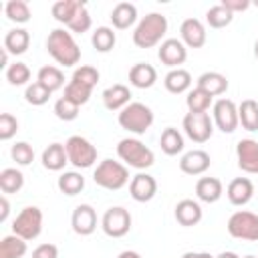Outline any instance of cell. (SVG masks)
Masks as SVG:
<instances>
[{
    "instance_id": "1",
    "label": "cell",
    "mask_w": 258,
    "mask_h": 258,
    "mask_svg": "<svg viewBox=\"0 0 258 258\" xmlns=\"http://www.w3.org/2000/svg\"><path fill=\"white\" fill-rule=\"evenodd\" d=\"M46 50L48 54L62 67H75L81 60V48L73 38L71 30L54 28L46 36Z\"/></svg>"
},
{
    "instance_id": "2",
    "label": "cell",
    "mask_w": 258,
    "mask_h": 258,
    "mask_svg": "<svg viewBox=\"0 0 258 258\" xmlns=\"http://www.w3.org/2000/svg\"><path fill=\"white\" fill-rule=\"evenodd\" d=\"M165 32H167V16H163L161 12H149L135 24L133 44L137 48H153L163 42Z\"/></svg>"
},
{
    "instance_id": "3",
    "label": "cell",
    "mask_w": 258,
    "mask_h": 258,
    "mask_svg": "<svg viewBox=\"0 0 258 258\" xmlns=\"http://www.w3.org/2000/svg\"><path fill=\"white\" fill-rule=\"evenodd\" d=\"M117 155L125 165L133 167V169H139V171H143V169H147L155 163V153L137 137L121 139L117 143Z\"/></svg>"
},
{
    "instance_id": "4",
    "label": "cell",
    "mask_w": 258,
    "mask_h": 258,
    "mask_svg": "<svg viewBox=\"0 0 258 258\" xmlns=\"http://www.w3.org/2000/svg\"><path fill=\"white\" fill-rule=\"evenodd\" d=\"M93 181L109 191H117L129 183V169L125 163L115 161V159H103L95 171H93Z\"/></svg>"
},
{
    "instance_id": "5",
    "label": "cell",
    "mask_w": 258,
    "mask_h": 258,
    "mask_svg": "<svg viewBox=\"0 0 258 258\" xmlns=\"http://www.w3.org/2000/svg\"><path fill=\"white\" fill-rule=\"evenodd\" d=\"M117 121H119L121 129L133 133V135H143L153 125V111L145 103L131 101L123 111H119Z\"/></svg>"
},
{
    "instance_id": "6",
    "label": "cell",
    "mask_w": 258,
    "mask_h": 258,
    "mask_svg": "<svg viewBox=\"0 0 258 258\" xmlns=\"http://www.w3.org/2000/svg\"><path fill=\"white\" fill-rule=\"evenodd\" d=\"M42 232V210L38 206H26L12 220V234L30 242L36 240Z\"/></svg>"
},
{
    "instance_id": "7",
    "label": "cell",
    "mask_w": 258,
    "mask_h": 258,
    "mask_svg": "<svg viewBox=\"0 0 258 258\" xmlns=\"http://www.w3.org/2000/svg\"><path fill=\"white\" fill-rule=\"evenodd\" d=\"M228 234L236 240L258 242V214L248 210H238L228 218Z\"/></svg>"
},
{
    "instance_id": "8",
    "label": "cell",
    "mask_w": 258,
    "mask_h": 258,
    "mask_svg": "<svg viewBox=\"0 0 258 258\" xmlns=\"http://www.w3.org/2000/svg\"><path fill=\"white\" fill-rule=\"evenodd\" d=\"M69 163L77 169H87L97 161V147L83 135H71L64 143Z\"/></svg>"
},
{
    "instance_id": "9",
    "label": "cell",
    "mask_w": 258,
    "mask_h": 258,
    "mask_svg": "<svg viewBox=\"0 0 258 258\" xmlns=\"http://www.w3.org/2000/svg\"><path fill=\"white\" fill-rule=\"evenodd\" d=\"M101 228L109 238H123L131 230V214L123 206H111L103 218H101Z\"/></svg>"
},
{
    "instance_id": "10",
    "label": "cell",
    "mask_w": 258,
    "mask_h": 258,
    "mask_svg": "<svg viewBox=\"0 0 258 258\" xmlns=\"http://www.w3.org/2000/svg\"><path fill=\"white\" fill-rule=\"evenodd\" d=\"M212 121L222 133H234L240 125L238 105L232 99H218L212 105Z\"/></svg>"
},
{
    "instance_id": "11",
    "label": "cell",
    "mask_w": 258,
    "mask_h": 258,
    "mask_svg": "<svg viewBox=\"0 0 258 258\" xmlns=\"http://www.w3.org/2000/svg\"><path fill=\"white\" fill-rule=\"evenodd\" d=\"M183 131L194 143H206L214 133V121L208 113H185Z\"/></svg>"
},
{
    "instance_id": "12",
    "label": "cell",
    "mask_w": 258,
    "mask_h": 258,
    "mask_svg": "<svg viewBox=\"0 0 258 258\" xmlns=\"http://www.w3.org/2000/svg\"><path fill=\"white\" fill-rule=\"evenodd\" d=\"M157 58L169 69H179V64L187 60V46L181 38H165L157 48Z\"/></svg>"
},
{
    "instance_id": "13",
    "label": "cell",
    "mask_w": 258,
    "mask_h": 258,
    "mask_svg": "<svg viewBox=\"0 0 258 258\" xmlns=\"http://www.w3.org/2000/svg\"><path fill=\"white\" fill-rule=\"evenodd\" d=\"M71 228L79 236H91L97 230V212L91 204H79L71 214Z\"/></svg>"
},
{
    "instance_id": "14",
    "label": "cell",
    "mask_w": 258,
    "mask_h": 258,
    "mask_svg": "<svg viewBox=\"0 0 258 258\" xmlns=\"http://www.w3.org/2000/svg\"><path fill=\"white\" fill-rule=\"evenodd\" d=\"M157 194V181L153 175L145 173V171H139L131 177L129 181V196L139 202V204H145L149 200H153Z\"/></svg>"
},
{
    "instance_id": "15",
    "label": "cell",
    "mask_w": 258,
    "mask_h": 258,
    "mask_svg": "<svg viewBox=\"0 0 258 258\" xmlns=\"http://www.w3.org/2000/svg\"><path fill=\"white\" fill-rule=\"evenodd\" d=\"M236 157H238V167L246 173H258V141L252 137L240 139L236 143Z\"/></svg>"
},
{
    "instance_id": "16",
    "label": "cell",
    "mask_w": 258,
    "mask_h": 258,
    "mask_svg": "<svg viewBox=\"0 0 258 258\" xmlns=\"http://www.w3.org/2000/svg\"><path fill=\"white\" fill-rule=\"evenodd\" d=\"M179 36H181V42L187 48H202L208 40L206 26L198 18H185L179 26Z\"/></svg>"
},
{
    "instance_id": "17",
    "label": "cell",
    "mask_w": 258,
    "mask_h": 258,
    "mask_svg": "<svg viewBox=\"0 0 258 258\" xmlns=\"http://www.w3.org/2000/svg\"><path fill=\"white\" fill-rule=\"evenodd\" d=\"M210 153H206L204 149H191L187 153L181 155L179 159V169L187 175H202L210 169Z\"/></svg>"
},
{
    "instance_id": "18",
    "label": "cell",
    "mask_w": 258,
    "mask_h": 258,
    "mask_svg": "<svg viewBox=\"0 0 258 258\" xmlns=\"http://www.w3.org/2000/svg\"><path fill=\"white\" fill-rule=\"evenodd\" d=\"M175 220H177V224L179 226H185V228H191V226H196V224H200L202 222V206H200V202H196V200H189V198H185V200H179L177 204H175Z\"/></svg>"
},
{
    "instance_id": "19",
    "label": "cell",
    "mask_w": 258,
    "mask_h": 258,
    "mask_svg": "<svg viewBox=\"0 0 258 258\" xmlns=\"http://www.w3.org/2000/svg\"><path fill=\"white\" fill-rule=\"evenodd\" d=\"M103 105L109 109V111H123L129 103H131V91L127 85H111L103 91Z\"/></svg>"
},
{
    "instance_id": "20",
    "label": "cell",
    "mask_w": 258,
    "mask_h": 258,
    "mask_svg": "<svg viewBox=\"0 0 258 258\" xmlns=\"http://www.w3.org/2000/svg\"><path fill=\"white\" fill-rule=\"evenodd\" d=\"M226 196H228L230 204L246 206L254 196V183L248 177H234L226 187Z\"/></svg>"
},
{
    "instance_id": "21",
    "label": "cell",
    "mask_w": 258,
    "mask_h": 258,
    "mask_svg": "<svg viewBox=\"0 0 258 258\" xmlns=\"http://www.w3.org/2000/svg\"><path fill=\"white\" fill-rule=\"evenodd\" d=\"M196 87L206 91L212 97H218V95H224L228 91V79H226V75H222L218 71H206L198 77Z\"/></svg>"
},
{
    "instance_id": "22",
    "label": "cell",
    "mask_w": 258,
    "mask_h": 258,
    "mask_svg": "<svg viewBox=\"0 0 258 258\" xmlns=\"http://www.w3.org/2000/svg\"><path fill=\"white\" fill-rule=\"evenodd\" d=\"M157 81V71L149 62H135L129 69V83L135 89H149Z\"/></svg>"
},
{
    "instance_id": "23",
    "label": "cell",
    "mask_w": 258,
    "mask_h": 258,
    "mask_svg": "<svg viewBox=\"0 0 258 258\" xmlns=\"http://www.w3.org/2000/svg\"><path fill=\"white\" fill-rule=\"evenodd\" d=\"M40 161H42L44 169H48V171H60V169H64V165L69 163V155H67L64 143H58V141L50 143L42 151Z\"/></svg>"
},
{
    "instance_id": "24",
    "label": "cell",
    "mask_w": 258,
    "mask_h": 258,
    "mask_svg": "<svg viewBox=\"0 0 258 258\" xmlns=\"http://www.w3.org/2000/svg\"><path fill=\"white\" fill-rule=\"evenodd\" d=\"M224 185L218 177H200L196 181V198L206 204H214L222 198Z\"/></svg>"
},
{
    "instance_id": "25",
    "label": "cell",
    "mask_w": 258,
    "mask_h": 258,
    "mask_svg": "<svg viewBox=\"0 0 258 258\" xmlns=\"http://www.w3.org/2000/svg\"><path fill=\"white\" fill-rule=\"evenodd\" d=\"M111 22L117 30H127L137 22V6L131 2H119L111 10Z\"/></svg>"
},
{
    "instance_id": "26",
    "label": "cell",
    "mask_w": 258,
    "mask_h": 258,
    "mask_svg": "<svg viewBox=\"0 0 258 258\" xmlns=\"http://www.w3.org/2000/svg\"><path fill=\"white\" fill-rule=\"evenodd\" d=\"M30 46V32L26 28H12L4 34V50L8 54H24Z\"/></svg>"
},
{
    "instance_id": "27",
    "label": "cell",
    "mask_w": 258,
    "mask_h": 258,
    "mask_svg": "<svg viewBox=\"0 0 258 258\" xmlns=\"http://www.w3.org/2000/svg\"><path fill=\"white\" fill-rule=\"evenodd\" d=\"M191 83H194V79H191L189 71H185V69H181V67H179V69H171V71L163 77L165 89H167L169 93H173V95H181V93L189 91Z\"/></svg>"
},
{
    "instance_id": "28",
    "label": "cell",
    "mask_w": 258,
    "mask_h": 258,
    "mask_svg": "<svg viewBox=\"0 0 258 258\" xmlns=\"http://www.w3.org/2000/svg\"><path fill=\"white\" fill-rule=\"evenodd\" d=\"M36 81L42 87H46L50 93H54V91L62 89V85H64V73L58 67H54V64H44V67L38 69Z\"/></svg>"
},
{
    "instance_id": "29",
    "label": "cell",
    "mask_w": 258,
    "mask_h": 258,
    "mask_svg": "<svg viewBox=\"0 0 258 258\" xmlns=\"http://www.w3.org/2000/svg\"><path fill=\"white\" fill-rule=\"evenodd\" d=\"M159 147L165 155H177L183 151L185 143H183V135L175 129V127H165L161 131V137H159Z\"/></svg>"
},
{
    "instance_id": "30",
    "label": "cell",
    "mask_w": 258,
    "mask_h": 258,
    "mask_svg": "<svg viewBox=\"0 0 258 258\" xmlns=\"http://www.w3.org/2000/svg\"><path fill=\"white\" fill-rule=\"evenodd\" d=\"M91 44L97 52H109L117 44V34L111 26H99L91 34Z\"/></svg>"
},
{
    "instance_id": "31",
    "label": "cell",
    "mask_w": 258,
    "mask_h": 258,
    "mask_svg": "<svg viewBox=\"0 0 258 258\" xmlns=\"http://www.w3.org/2000/svg\"><path fill=\"white\" fill-rule=\"evenodd\" d=\"M238 117L246 131H258V103L254 99H244L238 105Z\"/></svg>"
},
{
    "instance_id": "32",
    "label": "cell",
    "mask_w": 258,
    "mask_h": 258,
    "mask_svg": "<svg viewBox=\"0 0 258 258\" xmlns=\"http://www.w3.org/2000/svg\"><path fill=\"white\" fill-rule=\"evenodd\" d=\"M60 194L64 196H77L85 189V177L79 171H62L56 181Z\"/></svg>"
},
{
    "instance_id": "33",
    "label": "cell",
    "mask_w": 258,
    "mask_h": 258,
    "mask_svg": "<svg viewBox=\"0 0 258 258\" xmlns=\"http://www.w3.org/2000/svg\"><path fill=\"white\" fill-rule=\"evenodd\" d=\"M26 250V240L16 234H8L0 240V258H22Z\"/></svg>"
},
{
    "instance_id": "34",
    "label": "cell",
    "mask_w": 258,
    "mask_h": 258,
    "mask_svg": "<svg viewBox=\"0 0 258 258\" xmlns=\"http://www.w3.org/2000/svg\"><path fill=\"white\" fill-rule=\"evenodd\" d=\"M24 185V175L16 167H6L0 171V189L2 194H18Z\"/></svg>"
},
{
    "instance_id": "35",
    "label": "cell",
    "mask_w": 258,
    "mask_h": 258,
    "mask_svg": "<svg viewBox=\"0 0 258 258\" xmlns=\"http://www.w3.org/2000/svg\"><path fill=\"white\" fill-rule=\"evenodd\" d=\"M212 95H208L206 91L194 87L187 97H185V105H187V113H208L210 105H212Z\"/></svg>"
},
{
    "instance_id": "36",
    "label": "cell",
    "mask_w": 258,
    "mask_h": 258,
    "mask_svg": "<svg viewBox=\"0 0 258 258\" xmlns=\"http://www.w3.org/2000/svg\"><path fill=\"white\" fill-rule=\"evenodd\" d=\"M81 4H83V2H79V0H58V2L52 4L50 12H52L54 20H58V22H62V24H69V22L75 18V14H77V10L81 8Z\"/></svg>"
},
{
    "instance_id": "37",
    "label": "cell",
    "mask_w": 258,
    "mask_h": 258,
    "mask_svg": "<svg viewBox=\"0 0 258 258\" xmlns=\"http://www.w3.org/2000/svg\"><path fill=\"white\" fill-rule=\"evenodd\" d=\"M4 14H6L8 20H12L16 24H24L32 16L30 14V8H28V4L24 0H8L4 4Z\"/></svg>"
},
{
    "instance_id": "38",
    "label": "cell",
    "mask_w": 258,
    "mask_h": 258,
    "mask_svg": "<svg viewBox=\"0 0 258 258\" xmlns=\"http://www.w3.org/2000/svg\"><path fill=\"white\" fill-rule=\"evenodd\" d=\"M234 20V14L224 8L222 4H216V6H210L206 10V22L210 24V28H224L228 26L230 22Z\"/></svg>"
},
{
    "instance_id": "39",
    "label": "cell",
    "mask_w": 258,
    "mask_h": 258,
    "mask_svg": "<svg viewBox=\"0 0 258 258\" xmlns=\"http://www.w3.org/2000/svg\"><path fill=\"white\" fill-rule=\"evenodd\" d=\"M91 95H93V89H91V87L81 85V83H77V81H69L67 87H64V95H62V97L81 107V105L89 103Z\"/></svg>"
},
{
    "instance_id": "40",
    "label": "cell",
    "mask_w": 258,
    "mask_h": 258,
    "mask_svg": "<svg viewBox=\"0 0 258 258\" xmlns=\"http://www.w3.org/2000/svg\"><path fill=\"white\" fill-rule=\"evenodd\" d=\"M4 75H6V81H8L12 87H22V85H26V83L30 81V69H28L26 62H20V60L12 62V64L4 71Z\"/></svg>"
},
{
    "instance_id": "41",
    "label": "cell",
    "mask_w": 258,
    "mask_h": 258,
    "mask_svg": "<svg viewBox=\"0 0 258 258\" xmlns=\"http://www.w3.org/2000/svg\"><path fill=\"white\" fill-rule=\"evenodd\" d=\"M50 95H52V93H50L46 87H42L38 81H34V83H30V85H26L24 101H26L28 105H32V107H40V105L48 103Z\"/></svg>"
},
{
    "instance_id": "42",
    "label": "cell",
    "mask_w": 258,
    "mask_h": 258,
    "mask_svg": "<svg viewBox=\"0 0 258 258\" xmlns=\"http://www.w3.org/2000/svg\"><path fill=\"white\" fill-rule=\"evenodd\" d=\"M10 155L12 159L16 161V165H30L34 161V149L28 141H16L12 147H10Z\"/></svg>"
},
{
    "instance_id": "43",
    "label": "cell",
    "mask_w": 258,
    "mask_h": 258,
    "mask_svg": "<svg viewBox=\"0 0 258 258\" xmlns=\"http://www.w3.org/2000/svg\"><path fill=\"white\" fill-rule=\"evenodd\" d=\"M99 71L95 69V67H91V64H81V67H77L75 71H73V77H71V81H77V83H81V85H87V87H91V89H95V85L99 83Z\"/></svg>"
},
{
    "instance_id": "44",
    "label": "cell",
    "mask_w": 258,
    "mask_h": 258,
    "mask_svg": "<svg viewBox=\"0 0 258 258\" xmlns=\"http://www.w3.org/2000/svg\"><path fill=\"white\" fill-rule=\"evenodd\" d=\"M91 24H93L91 14H89L87 6H85V4H81V8L77 10L75 18H73V20L67 24V28H69L71 32H75V34H83V32H87V30L91 28Z\"/></svg>"
},
{
    "instance_id": "45",
    "label": "cell",
    "mask_w": 258,
    "mask_h": 258,
    "mask_svg": "<svg viewBox=\"0 0 258 258\" xmlns=\"http://www.w3.org/2000/svg\"><path fill=\"white\" fill-rule=\"evenodd\" d=\"M54 115L60 119V121H75L79 117V105H75L73 101L60 97L56 103H54Z\"/></svg>"
},
{
    "instance_id": "46",
    "label": "cell",
    "mask_w": 258,
    "mask_h": 258,
    "mask_svg": "<svg viewBox=\"0 0 258 258\" xmlns=\"http://www.w3.org/2000/svg\"><path fill=\"white\" fill-rule=\"evenodd\" d=\"M16 131H18L16 117L10 115V113H2L0 115V139L2 141H8V139H12L16 135Z\"/></svg>"
},
{
    "instance_id": "47",
    "label": "cell",
    "mask_w": 258,
    "mask_h": 258,
    "mask_svg": "<svg viewBox=\"0 0 258 258\" xmlns=\"http://www.w3.org/2000/svg\"><path fill=\"white\" fill-rule=\"evenodd\" d=\"M32 258H58V248L50 242L40 244L32 250Z\"/></svg>"
},
{
    "instance_id": "48",
    "label": "cell",
    "mask_w": 258,
    "mask_h": 258,
    "mask_svg": "<svg viewBox=\"0 0 258 258\" xmlns=\"http://www.w3.org/2000/svg\"><path fill=\"white\" fill-rule=\"evenodd\" d=\"M220 4H222L224 8H228L232 14H236V12H244V10H248V8L252 6L250 0H222Z\"/></svg>"
},
{
    "instance_id": "49",
    "label": "cell",
    "mask_w": 258,
    "mask_h": 258,
    "mask_svg": "<svg viewBox=\"0 0 258 258\" xmlns=\"http://www.w3.org/2000/svg\"><path fill=\"white\" fill-rule=\"evenodd\" d=\"M0 222H6V218H8V214H10V204H8V198L6 196H2L0 198Z\"/></svg>"
},
{
    "instance_id": "50",
    "label": "cell",
    "mask_w": 258,
    "mask_h": 258,
    "mask_svg": "<svg viewBox=\"0 0 258 258\" xmlns=\"http://www.w3.org/2000/svg\"><path fill=\"white\" fill-rule=\"evenodd\" d=\"M181 258H216V256H212L208 252H185Z\"/></svg>"
},
{
    "instance_id": "51",
    "label": "cell",
    "mask_w": 258,
    "mask_h": 258,
    "mask_svg": "<svg viewBox=\"0 0 258 258\" xmlns=\"http://www.w3.org/2000/svg\"><path fill=\"white\" fill-rule=\"evenodd\" d=\"M117 258H141V256H139V252H135V250H123Z\"/></svg>"
},
{
    "instance_id": "52",
    "label": "cell",
    "mask_w": 258,
    "mask_h": 258,
    "mask_svg": "<svg viewBox=\"0 0 258 258\" xmlns=\"http://www.w3.org/2000/svg\"><path fill=\"white\" fill-rule=\"evenodd\" d=\"M8 56H10V54H8V52H6L4 48H2V64H0V67H2L4 71H6L8 67H10V64H8Z\"/></svg>"
},
{
    "instance_id": "53",
    "label": "cell",
    "mask_w": 258,
    "mask_h": 258,
    "mask_svg": "<svg viewBox=\"0 0 258 258\" xmlns=\"http://www.w3.org/2000/svg\"><path fill=\"white\" fill-rule=\"evenodd\" d=\"M216 258H240L236 252H222V254H218Z\"/></svg>"
},
{
    "instance_id": "54",
    "label": "cell",
    "mask_w": 258,
    "mask_h": 258,
    "mask_svg": "<svg viewBox=\"0 0 258 258\" xmlns=\"http://www.w3.org/2000/svg\"><path fill=\"white\" fill-rule=\"evenodd\" d=\"M254 56L258 58V38H256V42H254Z\"/></svg>"
},
{
    "instance_id": "55",
    "label": "cell",
    "mask_w": 258,
    "mask_h": 258,
    "mask_svg": "<svg viewBox=\"0 0 258 258\" xmlns=\"http://www.w3.org/2000/svg\"><path fill=\"white\" fill-rule=\"evenodd\" d=\"M244 258H258V256H254V254H248V256H244Z\"/></svg>"
}]
</instances>
